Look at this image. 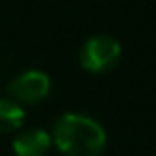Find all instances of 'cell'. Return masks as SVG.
Wrapping results in <instances>:
<instances>
[{
    "mask_svg": "<svg viewBox=\"0 0 156 156\" xmlns=\"http://www.w3.org/2000/svg\"><path fill=\"white\" fill-rule=\"evenodd\" d=\"M49 88H51V81H49V75L43 73V71H26L22 75H17L9 90L13 94V101L15 103H41L47 94H49Z\"/></svg>",
    "mask_w": 156,
    "mask_h": 156,
    "instance_id": "3957f363",
    "label": "cell"
},
{
    "mask_svg": "<svg viewBox=\"0 0 156 156\" xmlns=\"http://www.w3.org/2000/svg\"><path fill=\"white\" fill-rule=\"evenodd\" d=\"M24 122V107L13 98L0 96V133H13Z\"/></svg>",
    "mask_w": 156,
    "mask_h": 156,
    "instance_id": "5b68a950",
    "label": "cell"
},
{
    "mask_svg": "<svg viewBox=\"0 0 156 156\" xmlns=\"http://www.w3.org/2000/svg\"><path fill=\"white\" fill-rule=\"evenodd\" d=\"M51 143L64 156H98L105 150L107 133L90 115L83 113H62L54 122Z\"/></svg>",
    "mask_w": 156,
    "mask_h": 156,
    "instance_id": "6da1fadb",
    "label": "cell"
},
{
    "mask_svg": "<svg viewBox=\"0 0 156 156\" xmlns=\"http://www.w3.org/2000/svg\"><path fill=\"white\" fill-rule=\"evenodd\" d=\"M122 56V45L109 34L90 37L79 51V64L90 73H105L118 64Z\"/></svg>",
    "mask_w": 156,
    "mask_h": 156,
    "instance_id": "7a4b0ae2",
    "label": "cell"
},
{
    "mask_svg": "<svg viewBox=\"0 0 156 156\" xmlns=\"http://www.w3.org/2000/svg\"><path fill=\"white\" fill-rule=\"evenodd\" d=\"M51 147V135L43 128H24L13 139L15 156H45Z\"/></svg>",
    "mask_w": 156,
    "mask_h": 156,
    "instance_id": "277c9868",
    "label": "cell"
}]
</instances>
